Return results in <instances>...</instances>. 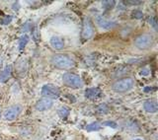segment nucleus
<instances>
[{
    "instance_id": "obj_1",
    "label": "nucleus",
    "mask_w": 158,
    "mask_h": 140,
    "mask_svg": "<svg viewBox=\"0 0 158 140\" xmlns=\"http://www.w3.org/2000/svg\"><path fill=\"white\" fill-rule=\"evenodd\" d=\"M51 61L52 65L58 69H69L75 65L73 59L65 54H56L52 57Z\"/></svg>"
},
{
    "instance_id": "obj_2",
    "label": "nucleus",
    "mask_w": 158,
    "mask_h": 140,
    "mask_svg": "<svg viewBox=\"0 0 158 140\" xmlns=\"http://www.w3.org/2000/svg\"><path fill=\"white\" fill-rule=\"evenodd\" d=\"M154 43V38L150 34H142L137 36L135 39V46L138 49L144 51L150 48Z\"/></svg>"
},
{
    "instance_id": "obj_3",
    "label": "nucleus",
    "mask_w": 158,
    "mask_h": 140,
    "mask_svg": "<svg viewBox=\"0 0 158 140\" xmlns=\"http://www.w3.org/2000/svg\"><path fill=\"white\" fill-rule=\"evenodd\" d=\"M133 86H135V80L131 77H127L118 80L116 83H114L113 90L118 93H126L131 90Z\"/></svg>"
},
{
    "instance_id": "obj_4",
    "label": "nucleus",
    "mask_w": 158,
    "mask_h": 140,
    "mask_svg": "<svg viewBox=\"0 0 158 140\" xmlns=\"http://www.w3.org/2000/svg\"><path fill=\"white\" fill-rule=\"evenodd\" d=\"M62 81L63 83L68 87L71 88H81L83 86L82 79L78 76V75L74 73H65L62 76Z\"/></svg>"
},
{
    "instance_id": "obj_5",
    "label": "nucleus",
    "mask_w": 158,
    "mask_h": 140,
    "mask_svg": "<svg viewBox=\"0 0 158 140\" xmlns=\"http://www.w3.org/2000/svg\"><path fill=\"white\" fill-rule=\"evenodd\" d=\"M42 95L44 98L52 100L56 99L60 95V91H59V89L56 86H54L52 84H46L42 88Z\"/></svg>"
},
{
    "instance_id": "obj_6",
    "label": "nucleus",
    "mask_w": 158,
    "mask_h": 140,
    "mask_svg": "<svg viewBox=\"0 0 158 140\" xmlns=\"http://www.w3.org/2000/svg\"><path fill=\"white\" fill-rule=\"evenodd\" d=\"M22 112V107L20 105H14V106L8 108L5 111L3 117L6 121H14L15 118L19 117V114Z\"/></svg>"
},
{
    "instance_id": "obj_7",
    "label": "nucleus",
    "mask_w": 158,
    "mask_h": 140,
    "mask_svg": "<svg viewBox=\"0 0 158 140\" xmlns=\"http://www.w3.org/2000/svg\"><path fill=\"white\" fill-rule=\"evenodd\" d=\"M94 34V29L92 26V23L90 21V19L86 18L83 22V30H82V38L89 39L93 37Z\"/></svg>"
},
{
    "instance_id": "obj_8",
    "label": "nucleus",
    "mask_w": 158,
    "mask_h": 140,
    "mask_svg": "<svg viewBox=\"0 0 158 140\" xmlns=\"http://www.w3.org/2000/svg\"><path fill=\"white\" fill-rule=\"evenodd\" d=\"M53 105V101L52 99L48 98H43L40 99L36 104V109L39 112H43V111H47V109H51Z\"/></svg>"
},
{
    "instance_id": "obj_9",
    "label": "nucleus",
    "mask_w": 158,
    "mask_h": 140,
    "mask_svg": "<svg viewBox=\"0 0 158 140\" xmlns=\"http://www.w3.org/2000/svg\"><path fill=\"white\" fill-rule=\"evenodd\" d=\"M96 22H97L98 26L100 27L101 29H104V30H111V29L116 27V23L115 22L109 21V20L105 19L104 17H97Z\"/></svg>"
},
{
    "instance_id": "obj_10",
    "label": "nucleus",
    "mask_w": 158,
    "mask_h": 140,
    "mask_svg": "<svg viewBox=\"0 0 158 140\" xmlns=\"http://www.w3.org/2000/svg\"><path fill=\"white\" fill-rule=\"evenodd\" d=\"M49 43H51V46L54 48L56 49V51H60L64 47V42L61 38H59L57 36H53L51 38V41H49Z\"/></svg>"
},
{
    "instance_id": "obj_11",
    "label": "nucleus",
    "mask_w": 158,
    "mask_h": 140,
    "mask_svg": "<svg viewBox=\"0 0 158 140\" xmlns=\"http://www.w3.org/2000/svg\"><path fill=\"white\" fill-rule=\"evenodd\" d=\"M143 108H144V109L147 113H156L158 111L157 103L155 101H150V100L144 102V104H143Z\"/></svg>"
},
{
    "instance_id": "obj_12",
    "label": "nucleus",
    "mask_w": 158,
    "mask_h": 140,
    "mask_svg": "<svg viewBox=\"0 0 158 140\" xmlns=\"http://www.w3.org/2000/svg\"><path fill=\"white\" fill-rule=\"evenodd\" d=\"M11 72H12V66L8 65L5 67L1 73H0V82H6L7 80L11 77Z\"/></svg>"
},
{
    "instance_id": "obj_13",
    "label": "nucleus",
    "mask_w": 158,
    "mask_h": 140,
    "mask_svg": "<svg viewBox=\"0 0 158 140\" xmlns=\"http://www.w3.org/2000/svg\"><path fill=\"white\" fill-rule=\"evenodd\" d=\"M100 93H101L100 89H98V88H90V89H87L86 90L85 97L91 99V98H94V97L98 96V95L100 94Z\"/></svg>"
},
{
    "instance_id": "obj_14",
    "label": "nucleus",
    "mask_w": 158,
    "mask_h": 140,
    "mask_svg": "<svg viewBox=\"0 0 158 140\" xmlns=\"http://www.w3.org/2000/svg\"><path fill=\"white\" fill-rule=\"evenodd\" d=\"M57 113H58V116L60 117H66L69 116L70 111H69V109L66 108V107H60V108L58 109Z\"/></svg>"
},
{
    "instance_id": "obj_15",
    "label": "nucleus",
    "mask_w": 158,
    "mask_h": 140,
    "mask_svg": "<svg viewBox=\"0 0 158 140\" xmlns=\"http://www.w3.org/2000/svg\"><path fill=\"white\" fill-rule=\"evenodd\" d=\"M102 128L101 124H99L97 122H94V123H91V124H88L86 126V130L87 131H98L100 130Z\"/></svg>"
},
{
    "instance_id": "obj_16",
    "label": "nucleus",
    "mask_w": 158,
    "mask_h": 140,
    "mask_svg": "<svg viewBox=\"0 0 158 140\" xmlns=\"http://www.w3.org/2000/svg\"><path fill=\"white\" fill-rule=\"evenodd\" d=\"M29 42V37L27 35H24L23 37L20 38V41H19V48L20 49H23L25 47H26V44L28 43Z\"/></svg>"
},
{
    "instance_id": "obj_17",
    "label": "nucleus",
    "mask_w": 158,
    "mask_h": 140,
    "mask_svg": "<svg viewBox=\"0 0 158 140\" xmlns=\"http://www.w3.org/2000/svg\"><path fill=\"white\" fill-rule=\"evenodd\" d=\"M102 4L106 9H112L115 5V1H104Z\"/></svg>"
},
{
    "instance_id": "obj_18",
    "label": "nucleus",
    "mask_w": 158,
    "mask_h": 140,
    "mask_svg": "<svg viewBox=\"0 0 158 140\" xmlns=\"http://www.w3.org/2000/svg\"><path fill=\"white\" fill-rule=\"evenodd\" d=\"M148 21H149V24L152 25V27L155 29V31H157L158 26H157V20H156V18L155 17H150Z\"/></svg>"
},
{
    "instance_id": "obj_19",
    "label": "nucleus",
    "mask_w": 158,
    "mask_h": 140,
    "mask_svg": "<svg viewBox=\"0 0 158 140\" xmlns=\"http://www.w3.org/2000/svg\"><path fill=\"white\" fill-rule=\"evenodd\" d=\"M132 14H133V17H135V19H141L142 16H143L142 12L139 11V10H135V11L132 12Z\"/></svg>"
},
{
    "instance_id": "obj_20",
    "label": "nucleus",
    "mask_w": 158,
    "mask_h": 140,
    "mask_svg": "<svg viewBox=\"0 0 158 140\" xmlns=\"http://www.w3.org/2000/svg\"><path fill=\"white\" fill-rule=\"evenodd\" d=\"M103 124H104V126H111L113 128L117 127V123L114 122V121H105V122H103Z\"/></svg>"
},
{
    "instance_id": "obj_21",
    "label": "nucleus",
    "mask_w": 158,
    "mask_h": 140,
    "mask_svg": "<svg viewBox=\"0 0 158 140\" xmlns=\"http://www.w3.org/2000/svg\"><path fill=\"white\" fill-rule=\"evenodd\" d=\"M12 21V17L11 16H7V17H5L2 21H1V23L3 24V25H7V24H9L10 22Z\"/></svg>"
},
{
    "instance_id": "obj_22",
    "label": "nucleus",
    "mask_w": 158,
    "mask_h": 140,
    "mask_svg": "<svg viewBox=\"0 0 158 140\" xmlns=\"http://www.w3.org/2000/svg\"><path fill=\"white\" fill-rule=\"evenodd\" d=\"M32 29V26H31V24H30L29 22L26 23L24 25V26L22 27V31L23 32H26V31H29V30H31Z\"/></svg>"
},
{
    "instance_id": "obj_23",
    "label": "nucleus",
    "mask_w": 158,
    "mask_h": 140,
    "mask_svg": "<svg viewBox=\"0 0 158 140\" xmlns=\"http://www.w3.org/2000/svg\"><path fill=\"white\" fill-rule=\"evenodd\" d=\"M149 69L148 68H143L141 71H140V75H142V76H148L149 75Z\"/></svg>"
},
{
    "instance_id": "obj_24",
    "label": "nucleus",
    "mask_w": 158,
    "mask_h": 140,
    "mask_svg": "<svg viewBox=\"0 0 158 140\" xmlns=\"http://www.w3.org/2000/svg\"><path fill=\"white\" fill-rule=\"evenodd\" d=\"M107 109V106H106V105H101V106L100 107H99L98 108V111L99 112H103V113H106L107 112V109Z\"/></svg>"
},
{
    "instance_id": "obj_25",
    "label": "nucleus",
    "mask_w": 158,
    "mask_h": 140,
    "mask_svg": "<svg viewBox=\"0 0 158 140\" xmlns=\"http://www.w3.org/2000/svg\"><path fill=\"white\" fill-rule=\"evenodd\" d=\"M126 3L131 4V5H139V4H142L143 2L142 1H127Z\"/></svg>"
},
{
    "instance_id": "obj_26",
    "label": "nucleus",
    "mask_w": 158,
    "mask_h": 140,
    "mask_svg": "<svg viewBox=\"0 0 158 140\" xmlns=\"http://www.w3.org/2000/svg\"><path fill=\"white\" fill-rule=\"evenodd\" d=\"M151 90H153V89L150 88V87H146V88H144V90H143V91H144V92H149V91H151Z\"/></svg>"
},
{
    "instance_id": "obj_27",
    "label": "nucleus",
    "mask_w": 158,
    "mask_h": 140,
    "mask_svg": "<svg viewBox=\"0 0 158 140\" xmlns=\"http://www.w3.org/2000/svg\"><path fill=\"white\" fill-rule=\"evenodd\" d=\"M1 64H2V58L0 57V66H1Z\"/></svg>"
},
{
    "instance_id": "obj_28",
    "label": "nucleus",
    "mask_w": 158,
    "mask_h": 140,
    "mask_svg": "<svg viewBox=\"0 0 158 140\" xmlns=\"http://www.w3.org/2000/svg\"><path fill=\"white\" fill-rule=\"evenodd\" d=\"M135 140H142V139H140V138H136V139H135Z\"/></svg>"
},
{
    "instance_id": "obj_29",
    "label": "nucleus",
    "mask_w": 158,
    "mask_h": 140,
    "mask_svg": "<svg viewBox=\"0 0 158 140\" xmlns=\"http://www.w3.org/2000/svg\"><path fill=\"white\" fill-rule=\"evenodd\" d=\"M0 117H1V111H0Z\"/></svg>"
}]
</instances>
